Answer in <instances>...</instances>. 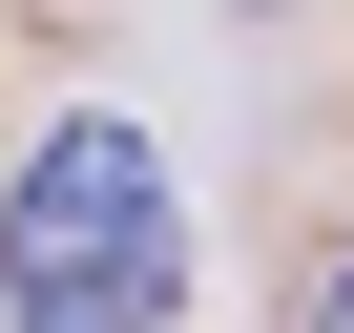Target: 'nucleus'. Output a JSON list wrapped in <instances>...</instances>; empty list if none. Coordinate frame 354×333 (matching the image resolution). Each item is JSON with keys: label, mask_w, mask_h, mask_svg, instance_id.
I'll return each instance as SVG.
<instances>
[{"label": "nucleus", "mask_w": 354, "mask_h": 333, "mask_svg": "<svg viewBox=\"0 0 354 333\" xmlns=\"http://www.w3.org/2000/svg\"><path fill=\"white\" fill-rule=\"evenodd\" d=\"M188 312V188L146 125H42L0 188V333H167Z\"/></svg>", "instance_id": "nucleus-1"}, {"label": "nucleus", "mask_w": 354, "mask_h": 333, "mask_svg": "<svg viewBox=\"0 0 354 333\" xmlns=\"http://www.w3.org/2000/svg\"><path fill=\"white\" fill-rule=\"evenodd\" d=\"M313 333H354V271H333V292H313Z\"/></svg>", "instance_id": "nucleus-2"}]
</instances>
